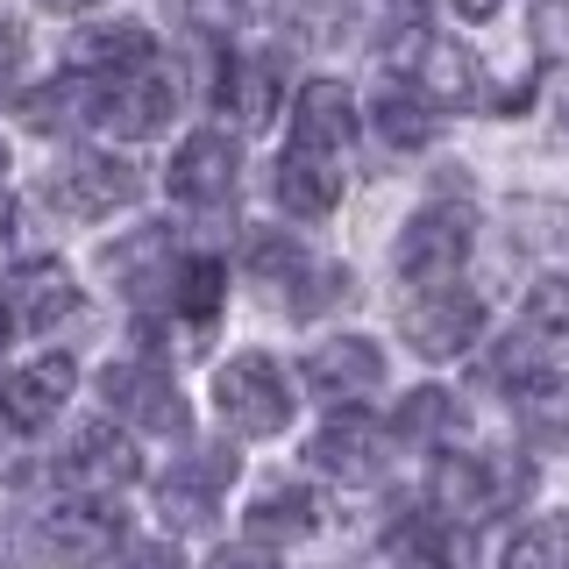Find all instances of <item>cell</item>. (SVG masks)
<instances>
[{
    "label": "cell",
    "mask_w": 569,
    "mask_h": 569,
    "mask_svg": "<svg viewBox=\"0 0 569 569\" xmlns=\"http://www.w3.org/2000/svg\"><path fill=\"white\" fill-rule=\"evenodd\" d=\"M527 462L520 456H441L435 462V512L462 527H485L527 498Z\"/></svg>",
    "instance_id": "cell-1"
},
{
    "label": "cell",
    "mask_w": 569,
    "mask_h": 569,
    "mask_svg": "<svg viewBox=\"0 0 569 569\" xmlns=\"http://www.w3.org/2000/svg\"><path fill=\"white\" fill-rule=\"evenodd\" d=\"M213 406H221V420L236 427V435L263 441V435H284V420H292V385H284V370L271 356L242 349L213 370Z\"/></svg>",
    "instance_id": "cell-2"
},
{
    "label": "cell",
    "mask_w": 569,
    "mask_h": 569,
    "mask_svg": "<svg viewBox=\"0 0 569 569\" xmlns=\"http://www.w3.org/2000/svg\"><path fill=\"white\" fill-rule=\"evenodd\" d=\"M142 192V178L136 164H121L114 150H71L58 171L43 178V200L64 213V221H100V213H114V207H129Z\"/></svg>",
    "instance_id": "cell-3"
},
{
    "label": "cell",
    "mask_w": 569,
    "mask_h": 569,
    "mask_svg": "<svg viewBox=\"0 0 569 569\" xmlns=\"http://www.w3.org/2000/svg\"><path fill=\"white\" fill-rule=\"evenodd\" d=\"M100 399H107V413H121L129 427H142V435H171V441L186 435V399H178L164 363H107Z\"/></svg>",
    "instance_id": "cell-4"
},
{
    "label": "cell",
    "mask_w": 569,
    "mask_h": 569,
    "mask_svg": "<svg viewBox=\"0 0 569 569\" xmlns=\"http://www.w3.org/2000/svg\"><path fill=\"white\" fill-rule=\"evenodd\" d=\"M178 107V79L164 64L121 71V79H93V121L107 136H157Z\"/></svg>",
    "instance_id": "cell-5"
},
{
    "label": "cell",
    "mask_w": 569,
    "mask_h": 569,
    "mask_svg": "<svg viewBox=\"0 0 569 569\" xmlns=\"http://www.w3.org/2000/svg\"><path fill=\"white\" fill-rule=\"evenodd\" d=\"M36 548H43L50 562H64V569H93V562H107L121 548V512L107 506V498H64V506L43 512Z\"/></svg>",
    "instance_id": "cell-6"
},
{
    "label": "cell",
    "mask_w": 569,
    "mask_h": 569,
    "mask_svg": "<svg viewBox=\"0 0 569 569\" xmlns=\"http://www.w3.org/2000/svg\"><path fill=\"white\" fill-rule=\"evenodd\" d=\"M470 257V213L462 207H420L399 228V278L406 284H449Z\"/></svg>",
    "instance_id": "cell-7"
},
{
    "label": "cell",
    "mask_w": 569,
    "mask_h": 569,
    "mask_svg": "<svg viewBox=\"0 0 569 569\" xmlns=\"http://www.w3.org/2000/svg\"><path fill=\"white\" fill-rule=\"evenodd\" d=\"M142 477V462L129 449V435H114V427H79L71 435V449L58 456V485L71 498H114V491H129Z\"/></svg>",
    "instance_id": "cell-8"
},
{
    "label": "cell",
    "mask_w": 569,
    "mask_h": 569,
    "mask_svg": "<svg viewBox=\"0 0 569 569\" xmlns=\"http://www.w3.org/2000/svg\"><path fill=\"white\" fill-rule=\"evenodd\" d=\"M79 307V284L64 263H22L0 278V335H50Z\"/></svg>",
    "instance_id": "cell-9"
},
{
    "label": "cell",
    "mask_w": 569,
    "mask_h": 569,
    "mask_svg": "<svg viewBox=\"0 0 569 569\" xmlns=\"http://www.w3.org/2000/svg\"><path fill=\"white\" fill-rule=\"evenodd\" d=\"M406 342H413L420 356H462L477 342V328H485V299L477 292H462V284H427V292L406 307Z\"/></svg>",
    "instance_id": "cell-10"
},
{
    "label": "cell",
    "mask_w": 569,
    "mask_h": 569,
    "mask_svg": "<svg viewBox=\"0 0 569 569\" xmlns=\"http://www.w3.org/2000/svg\"><path fill=\"white\" fill-rule=\"evenodd\" d=\"M307 456H313V470L342 477V485H378L385 462H391V435L363 413V406H342V413H335V420L313 435Z\"/></svg>",
    "instance_id": "cell-11"
},
{
    "label": "cell",
    "mask_w": 569,
    "mask_h": 569,
    "mask_svg": "<svg viewBox=\"0 0 569 569\" xmlns=\"http://www.w3.org/2000/svg\"><path fill=\"white\" fill-rule=\"evenodd\" d=\"M349 142H356V100L342 79H307L292 100V142L284 150L299 157H328V164H349Z\"/></svg>",
    "instance_id": "cell-12"
},
{
    "label": "cell",
    "mask_w": 569,
    "mask_h": 569,
    "mask_svg": "<svg viewBox=\"0 0 569 569\" xmlns=\"http://www.w3.org/2000/svg\"><path fill=\"white\" fill-rule=\"evenodd\" d=\"M236 485V449H200L186 462H171L164 485H157V506H164V527H207L221 512V491Z\"/></svg>",
    "instance_id": "cell-13"
},
{
    "label": "cell",
    "mask_w": 569,
    "mask_h": 569,
    "mask_svg": "<svg viewBox=\"0 0 569 569\" xmlns=\"http://www.w3.org/2000/svg\"><path fill=\"white\" fill-rule=\"evenodd\" d=\"M236 142H228L221 129H200V136H186L178 142V157H171V200H186V207H228L236 200Z\"/></svg>",
    "instance_id": "cell-14"
},
{
    "label": "cell",
    "mask_w": 569,
    "mask_h": 569,
    "mask_svg": "<svg viewBox=\"0 0 569 569\" xmlns=\"http://www.w3.org/2000/svg\"><path fill=\"white\" fill-rule=\"evenodd\" d=\"M71 385H79V370H71V356H36V363L8 370L0 378V420L36 435V427L58 420V406L71 399Z\"/></svg>",
    "instance_id": "cell-15"
},
{
    "label": "cell",
    "mask_w": 569,
    "mask_h": 569,
    "mask_svg": "<svg viewBox=\"0 0 569 569\" xmlns=\"http://www.w3.org/2000/svg\"><path fill=\"white\" fill-rule=\"evenodd\" d=\"M307 385H313V399H328V406H356L363 391L385 385V349L363 342V335L320 342V349L307 356Z\"/></svg>",
    "instance_id": "cell-16"
},
{
    "label": "cell",
    "mask_w": 569,
    "mask_h": 569,
    "mask_svg": "<svg viewBox=\"0 0 569 569\" xmlns=\"http://www.w3.org/2000/svg\"><path fill=\"white\" fill-rule=\"evenodd\" d=\"M406 79H413L441 114H449V107H477V100H485V71H477V58L462 43H441V36H420V50L406 58Z\"/></svg>",
    "instance_id": "cell-17"
},
{
    "label": "cell",
    "mask_w": 569,
    "mask_h": 569,
    "mask_svg": "<svg viewBox=\"0 0 569 569\" xmlns=\"http://www.w3.org/2000/svg\"><path fill=\"white\" fill-rule=\"evenodd\" d=\"M64 58H71L79 79H121V71L157 64V43H150V29H142V22H107V29H86Z\"/></svg>",
    "instance_id": "cell-18"
},
{
    "label": "cell",
    "mask_w": 569,
    "mask_h": 569,
    "mask_svg": "<svg viewBox=\"0 0 569 569\" xmlns=\"http://www.w3.org/2000/svg\"><path fill=\"white\" fill-rule=\"evenodd\" d=\"M385 556H391V569H462V533L441 512H406L391 527Z\"/></svg>",
    "instance_id": "cell-19"
},
{
    "label": "cell",
    "mask_w": 569,
    "mask_h": 569,
    "mask_svg": "<svg viewBox=\"0 0 569 569\" xmlns=\"http://www.w3.org/2000/svg\"><path fill=\"white\" fill-rule=\"evenodd\" d=\"M242 527H249V541H307L320 527V498L307 485H263L249 498Z\"/></svg>",
    "instance_id": "cell-20"
},
{
    "label": "cell",
    "mask_w": 569,
    "mask_h": 569,
    "mask_svg": "<svg viewBox=\"0 0 569 569\" xmlns=\"http://www.w3.org/2000/svg\"><path fill=\"white\" fill-rule=\"evenodd\" d=\"M435 129H441V107L427 100L406 71L378 86V136L391 142V150H420V142H435Z\"/></svg>",
    "instance_id": "cell-21"
},
{
    "label": "cell",
    "mask_w": 569,
    "mask_h": 569,
    "mask_svg": "<svg viewBox=\"0 0 569 569\" xmlns=\"http://www.w3.org/2000/svg\"><path fill=\"white\" fill-rule=\"evenodd\" d=\"M278 200H284V213H299V221L335 213V200H342V164L284 150V157H278Z\"/></svg>",
    "instance_id": "cell-22"
},
{
    "label": "cell",
    "mask_w": 569,
    "mask_h": 569,
    "mask_svg": "<svg viewBox=\"0 0 569 569\" xmlns=\"http://www.w3.org/2000/svg\"><path fill=\"white\" fill-rule=\"evenodd\" d=\"M221 107L242 121V129H263L278 107V64L263 58V50H242V58H228L221 71Z\"/></svg>",
    "instance_id": "cell-23"
},
{
    "label": "cell",
    "mask_w": 569,
    "mask_h": 569,
    "mask_svg": "<svg viewBox=\"0 0 569 569\" xmlns=\"http://www.w3.org/2000/svg\"><path fill=\"white\" fill-rule=\"evenodd\" d=\"M512 406L533 441H569V370H527L512 385Z\"/></svg>",
    "instance_id": "cell-24"
},
{
    "label": "cell",
    "mask_w": 569,
    "mask_h": 569,
    "mask_svg": "<svg viewBox=\"0 0 569 569\" xmlns=\"http://www.w3.org/2000/svg\"><path fill=\"white\" fill-rule=\"evenodd\" d=\"M498 569H569V512H548V520H527L506 541Z\"/></svg>",
    "instance_id": "cell-25"
},
{
    "label": "cell",
    "mask_w": 569,
    "mask_h": 569,
    "mask_svg": "<svg viewBox=\"0 0 569 569\" xmlns=\"http://www.w3.org/2000/svg\"><path fill=\"white\" fill-rule=\"evenodd\" d=\"M449 435H456V399H449V391L420 385V391H406V399H399V441L435 449V441H449Z\"/></svg>",
    "instance_id": "cell-26"
},
{
    "label": "cell",
    "mask_w": 569,
    "mask_h": 569,
    "mask_svg": "<svg viewBox=\"0 0 569 569\" xmlns=\"http://www.w3.org/2000/svg\"><path fill=\"white\" fill-rule=\"evenodd\" d=\"M527 328L548 335V342H569V278H562V271H548V278L527 292Z\"/></svg>",
    "instance_id": "cell-27"
},
{
    "label": "cell",
    "mask_w": 569,
    "mask_h": 569,
    "mask_svg": "<svg viewBox=\"0 0 569 569\" xmlns=\"http://www.w3.org/2000/svg\"><path fill=\"white\" fill-rule=\"evenodd\" d=\"M171 307L192 313V320H207L213 307H221V263H213V257H192L186 271H178V284H171Z\"/></svg>",
    "instance_id": "cell-28"
},
{
    "label": "cell",
    "mask_w": 569,
    "mask_h": 569,
    "mask_svg": "<svg viewBox=\"0 0 569 569\" xmlns=\"http://www.w3.org/2000/svg\"><path fill=\"white\" fill-rule=\"evenodd\" d=\"M527 36H533V50H541V58H569V0H533Z\"/></svg>",
    "instance_id": "cell-29"
},
{
    "label": "cell",
    "mask_w": 569,
    "mask_h": 569,
    "mask_svg": "<svg viewBox=\"0 0 569 569\" xmlns=\"http://www.w3.org/2000/svg\"><path fill=\"white\" fill-rule=\"evenodd\" d=\"M14 71H22V29H14V22H0V93L14 86Z\"/></svg>",
    "instance_id": "cell-30"
},
{
    "label": "cell",
    "mask_w": 569,
    "mask_h": 569,
    "mask_svg": "<svg viewBox=\"0 0 569 569\" xmlns=\"http://www.w3.org/2000/svg\"><path fill=\"white\" fill-rule=\"evenodd\" d=\"M121 569H186V562H178V548H164V541H157V548H136V556L121 562Z\"/></svg>",
    "instance_id": "cell-31"
},
{
    "label": "cell",
    "mask_w": 569,
    "mask_h": 569,
    "mask_svg": "<svg viewBox=\"0 0 569 569\" xmlns=\"http://www.w3.org/2000/svg\"><path fill=\"white\" fill-rule=\"evenodd\" d=\"M449 8H456V14H470V22H491L498 0H449Z\"/></svg>",
    "instance_id": "cell-32"
},
{
    "label": "cell",
    "mask_w": 569,
    "mask_h": 569,
    "mask_svg": "<svg viewBox=\"0 0 569 569\" xmlns=\"http://www.w3.org/2000/svg\"><path fill=\"white\" fill-rule=\"evenodd\" d=\"M207 569H271V562H263V556H213Z\"/></svg>",
    "instance_id": "cell-33"
},
{
    "label": "cell",
    "mask_w": 569,
    "mask_h": 569,
    "mask_svg": "<svg viewBox=\"0 0 569 569\" xmlns=\"http://www.w3.org/2000/svg\"><path fill=\"white\" fill-rule=\"evenodd\" d=\"M50 14H79V8H93V0H43Z\"/></svg>",
    "instance_id": "cell-34"
},
{
    "label": "cell",
    "mask_w": 569,
    "mask_h": 569,
    "mask_svg": "<svg viewBox=\"0 0 569 569\" xmlns=\"http://www.w3.org/2000/svg\"><path fill=\"white\" fill-rule=\"evenodd\" d=\"M8 228H14V200L0 192V242H8Z\"/></svg>",
    "instance_id": "cell-35"
},
{
    "label": "cell",
    "mask_w": 569,
    "mask_h": 569,
    "mask_svg": "<svg viewBox=\"0 0 569 569\" xmlns=\"http://www.w3.org/2000/svg\"><path fill=\"white\" fill-rule=\"evenodd\" d=\"M556 121H562V136H569V86H562V100H556Z\"/></svg>",
    "instance_id": "cell-36"
},
{
    "label": "cell",
    "mask_w": 569,
    "mask_h": 569,
    "mask_svg": "<svg viewBox=\"0 0 569 569\" xmlns=\"http://www.w3.org/2000/svg\"><path fill=\"white\" fill-rule=\"evenodd\" d=\"M207 8H249V0H207Z\"/></svg>",
    "instance_id": "cell-37"
},
{
    "label": "cell",
    "mask_w": 569,
    "mask_h": 569,
    "mask_svg": "<svg viewBox=\"0 0 569 569\" xmlns=\"http://www.w3.org/2000/svg\"><path fill=\"white\" fill-rule=\"evenodd\" d=\"M0 171H8V142H0Z\"/></svg>",
    "instance_id": "cell-38"
},
{
    "label": "cell",
    "mask_w": 569,
    "mask_h": 569,
    "mask_svg": "<svg viewBox=\"0 0 569 569\" xmlns=\"http://www.w3.org/2000/svg\"><path fill=\"white\" fill-rule=\"evenodd\" d=\"M0 342H8V335H0Z\"/></svg>",
    "instance_id": "cell-39"
}]
</instances>
